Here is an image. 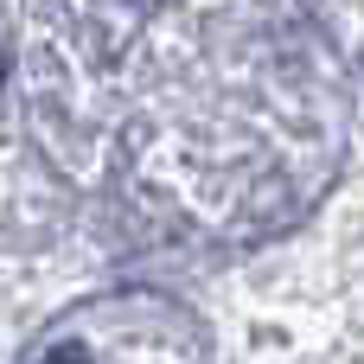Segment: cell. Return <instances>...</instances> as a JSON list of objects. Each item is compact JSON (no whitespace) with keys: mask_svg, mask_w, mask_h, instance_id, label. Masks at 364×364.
Masks as SVG:
<instances>
[{"mask_svg":"<svg viewBox=\"0 0 364 364\" xmlns=\"http://www.w3.org/2000/svg\"><path fill=\"white\" fill-rule=\"evenodd\" d=\"M45 364H90V358H83L77 346H58V352H51V358H45Z\"/></svg>","mask_w":364,"mask_h":364,"instance_id":"6da1fadb","label":"cell"},{"mask_svg":"<svg viewBox=\"0 0 364 364\" xmlns=\"http://www.w3.org/2000/svg\"><path fill=\"white\" fill-rule=\"evenodd\" d=\"M0 77H6V58H0Z\"/></svg>","mask_w":364,"mask_h":364,"instance_id":"3957f363","label":"cell"},{"mask_svg":"<svg viewBox=\"0 0 364 364\" xmlns=\"http://www.w3.org/2000/svg\"><path fill=\"white\" fill-rule=\"evenodd\" d=\"M128 6H134V19H141V13H147V6H160V0H128Z\"/></svg>","mask_w":364,"mask_h":364,"instance_id":"7a4b0ae2","label":"cell"}]
</instances>
